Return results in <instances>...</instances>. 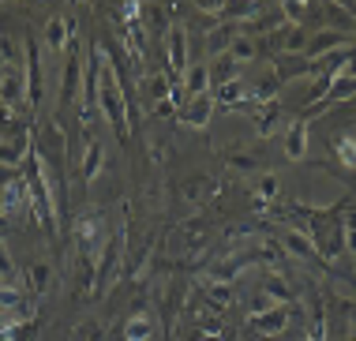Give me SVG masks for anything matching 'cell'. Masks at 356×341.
Instances as JSON below:
<instances>
[{
    "label": "cell",
    "instance_id": "e0dca14e",
    "mask_svg": "<svg viewBox=\"0 0 356 341\" xmlns=\"http://www.w3.org/2000/svg\"><path fill=\"white\" fill-rule=\"evenodd\" d=\"M147 94L154 97V102H165V97L172 94V79L165 72H154L150 79H147Z\"/></svg>",
    "mask_w": 356,
    "mask_h": 341
},
{
    "label": "cell",
    "instance_id": "7c38bea8",
    "mask_svg": "<svg viewBox=\"0 0 356 341\" xmlns=\"http://www.w3.org/2000/svg\"><path fill=\"white\" fill-rule=\"evenodd\" d=\"M229 56H233L236 64H252L255 56H259V42H255V34H244V31H240V34H236V42L229 45Z\"/></svg>",
    "mask_w": 356,
    "mask_h": 341
},
{
    "label": "cell",
    "instance_id": "484cf974",
    "mask_svg": "<svg viewBox=\"0 0 356 341\" xmlns=\"http://www.w3.org/2000/svg\"><path fill=\"white\" fill-rule=\"evenodd\" d=\"M259 195H263V199H274V195H277V177H274V173L259 180Z\"/></svg>",
    "mask_w": 356,
    "mask_h": 341
},
{
    "label": "cell",
    "instance_id": "ba28073f",
    "mask_svg": "<svg viewBox=\"0 0 356 341\" xmlns=\"http://www.w3.org/2000/svg\"><path fill=\"white\" fill-rule=\"evenodd\" d=\"M252 326H255V330H263V334H282V330L289 326V308L277 304V308L266 311V315H255V319H252Z\"/></svg>",
    "mask_w": 356,
    "mask_h": 341
},
{
    "label": "cell",
    "instance_id": "7402d4cb",
    "mask_svg": "<svg viewBox=\"0 0 356 341\" xmlns=\"http://www.w3.org/2000/svg\"><path fill=\"white\" fill-rule=\"evenodd\" d=\"M353 90H356V75H345L341 83L330 86V102H341V97H349Z\"/></svg>",
    "mask_w": 356,
    "mask_h": 341
},
{
    "label": "cell",
    "instance_id": "7a4b0ae2",
    "mask_svg": "<svg viewBox=\"0 0 356 341\" xmlns=\"http://www.w3.org/2000/svg\"><path fill=\"white\" fill-rule=\"evenodd\" d=\"M98 102L105 105V113H109V124H113V132L120 135H128V116H124V105H120V94H117V83H105L102 86V94H98Z\"/></svg>",
    "mask_w": 356,
    "mask_h": 341
},
{
    "label": "cell",
    "instance_id": "d6986e66",
    "mask_svg": "<svg viewBox=\"0 0 356 341\" xmlns=\"http://www.w3.org/2000/svg\"><path fill=\"white\" fill-rule=\"evenodd\" d=\"M150 334H154V326H150V319H143V315H136L124 326V341H150Z\"/></svg>",
    "mask_w": 356,
    "mask_h": 341
},
{
    "label": "cell",
    "instance_id": "5bb4252c",
    "mask_svg": "<svg viewBox=\"0 0 356 341\" xmlns=\"http://www.w3.org/2000/svg\"><path fill=\"white\" fill-rule=\"evenodd\" d=\"M307 68H312V64H307V56H282V61L274 64V79L277 83H289L293 75H304Z\"/></svg>",
    "mask_w": 356,
    "mask_h": 341
},
{
    "label": "cell",
    "instance_id": "6da1fadb",
    "mask_svg": "<svg viewBox=\"0 0 356 341\" xmlns=\"http://www.w3.org/2000/svg\"><path fill=\"white\" fill-rule=\"evenodd\" d=\"M188 31L184 26H177V31H169V79H180L184 83L188 75Z\"/></svg>",
    "mask_w": 356,
    "mask_h": 341
},
{
    "label": "cell",
    "instance_id": "ffe728a7",
    "mask_svg": "<svg viewBox=\"0 0 356 341\" xmlns=\"http://www.w3.org/2000/svg\"><path fill=\"white\" fill-rule=\"evenodd\" d=\"M285 248L293 251V255H300V259H315V248H312V240L300 237V232H285Z\"/></svg>",
    "mask_w": 356,
    "mask_h": 341
},
{
    "label": "cell",
    "instance_id": "277c9868",
    "mask_svg": "<svg viewBox=\"0 0 356 341\" xmlns=\"http://www.w3.org/2000/svg\"><path fill=\"white\" fill-rule=\"evenodd\" d=\"M210 109H214V94H210V90L207 94H195V97H188V102L180 105V120H184L188 128H203Z\"/></svg>",
    "mask_w": 356,
    "mask_h": 341
},
{
    "label": "cell",
    "instance_id": "d4e9b609",
    "mask_svg": "<svg viewBox=\"0 0 356 341\" xmlns=\"http://www.w3.org/2000/svg\"><path fill=\"white\" fill-rule=\"evenodd\" d=\"M338 150H341V161L345 165H356V139H353V135H345V139L338 143Z\"/></svg>",
    "mask_w": 356,
    "mask_h": 341
},
{
    "label": "cell",
    "instance_id": "4fadbf2b",
    "mask_svg": "<svg viewBox=\"0 0 356 341\" xmlns=\"http://www.w3.org/2000/svg\"><path fill=\"white\" fill-rule=\"evenodd\" d=\"M72 23H75V19H49V23H45V45H49V53L60 56V45L68 42V34H64V31H72Z\"/></svg>",
    "mask_w": 356,
    "mask_h": 341
},
{
    "label": "cell",
    "instance_id": "603a6c76",
    "mask_svg": "<svg viewBox=\"0 0 356 341\" xmlns=\"http://www.w3.org/2000/svg\"><path fill=\"white\" fill-rule=\"evenodd\" d=\"M229 165H233L236 173H255L259 161L252 158V154H229Z\"/></svg>",
    "mask_w": 356,
    "mask_h": 341
},
{
    "label": "cell",
    "instance_id": "ac0fdd59",
    "mask_svg": "<svg viewBox=\"0 0 356 341\" xmlns=\"http://www.w3.org/2000/svg\"><path fill=\"white\" fill-rule=\"evenodd\" d=\"M210 191H214V180H207V177H195V180L184 184V199L188 203H203Z\"/></svg>",
    "mask_w": 356,
    "mask_h": 341
},
{
    "label": "cell",
    "instance_id": "4316f807",
    "mask_svg": "<svg viewBox=\"0 0 356 341\" xmlns=\"http://www.w3.org/2000/svg\"><path fill=\"white\" fill-rule=\"evenodd\" d=\"M210 296H214V300H221V304H225V300L233 296V289H229V285H210ZM221 304H218V308H221Z\"/></svg>",
    "mask_w": 356,
    "mask_h": 341
},
{
    "label": "cell",
    "instance_id": "44dd1931",
    "mask_svg": "<svg viewBox=\"0 0 356 341\" xmlns=\"http://www.w3.org/2000/svg\"><path fill=\"white\" fill-rule=\"evenodd\" d=\"M15 278V262H12V251H8V244L0 240V281H12Z\"/></svg>",
    "mask_w": 356,
    "mask_h": 341
},
{
    "label": "cell",
    "instance_id": "f546056e",
    "mask_svg": "<svg viewBox=\"0 0 356 341\" xmlns=\"http://www.w3.org/2000/svg\"><path fill=\"white\" fill-rule=\"evenodd\" d=\"M0 229H4V218H0Z\"/></svg>",
    "mask_w": 356,
    "mask_h": 341
},
{
    "label": "cell",
    "instance_id": "8fae6325",
    "mask_svg": "<svg viewBox=\"0 0 356 341\" xmlns=\"http://www.w3.org/2000/svg\"><path fill=\"white\" fill-rule=\"evenodd\" d=\"M304 150H307V124L296 120L293 128H289V139H285V158L289 161H300Z\"/></svg>",
    "mask_w": 356,
    "mask_h": 341
},
{
    "label": "cell",
    "instance_id": "3957f363",
    "mask_svg": "<svg viewBox=\"0 0 356 341\" xmlns=\"http://www.w3.org/2000/svg\"><path fill=\"white\" fill-rule=\"evenodd\" d=\"M349 45V34H341V31H323V34H315V42H307L304 49V56L307 61H319V56H330V53H338V49Z\"/></svg>",
    "mask_w": 356,
    "mask_h": 341
},
{
    "label": "cell",
    "instance_id": "2e32d148",
    "mask_svg": "<svg viewBox=\"0 0 356 341\" xmlns=\"http://www.w3.org/2000/svg\"><path fill=\"white\" fill-rule=\"evenodd\" d=\"M102 158H105V146H102V139H86V158H83V177H86V180H94V177H98Z\"/></svg>",
    "mask_w": 356,
    "mask_h": 341
},
{
    "label": "cell",
    "instance_id": "f1b7e54d",
    "mask_svg": "<svg viewBox=\"0 0 356 341\" xmlns=\"http://www.w3.org/2000/svg\"><path fill=\"white\" fill-rule=\"evenodd\" d=\"M345 75H356V49L349 53V64H345Z\"/></svg>",
    "mask_w": 356,
    "mask_h": 341
},
{
    "label": "cell",
    "instance_id": "4dcf8cb0",
    "mask_svg": "<svg viewBox=\"0 0 356 341\" xmlns=\"http://www.w3.org/2000/svg\"><path fill=\"white\" fill-rule=\"evenodd\" d=\"M353 139H356V135H353Z\"/></svg>",
    "mask_w": 356,
    "mask_h": 341
},
{
    "label": "cell",
    "instance_id": "8992f818",
    "mask_svg": "<svg viewBox=\"0 0 356 341\" xmlns=\"http://www.w3.org/2000/svg\"><path fill=\"white\" fill-rule=\"evenodd\" d=\"M38 42L26 38V56H31V68H26V94H31V105L42 102V64H38Z\"/></svg>",
    "mask_w": 356,
    "mask_h": 341
},
{
    "label": "cell",
    "instance_id": "cb8c5ba5",
    "mask_svg": "<svg viewBox=\"0 0 356 341\" xmlns=\"http://www.w3.org/2000/svg\"><path fill=\"white\" fill-rule=\"evenodd\" d=\"M277 128V105H270V109L259 113V135H270Z\"/></svg>",
    "mask_w": 356,
    "mask_h": 341
},
{
    "label": "cell",
    "instance_id": "30bf717a",
    "mask_svg": "<svg viewBox=\"0 0 356 341\" xmlns=\"http://www.w3.org/2000/svg\"><path fill=\"white\" fill-rule=\"evenodd\" d=\"M26 285H31L38 296H42V292L53 285V267H49V262H45V259H34L31 267H26Z\"/></svg>",
    "mask_w": 356,
    "mask_h": 341
},
{
    "label": "cell",
    "instance_id": "9c48e42d",
    "mask_svg": "<svg viewBox=\"0 0 356 341\" xmlns=\"http://www.w3.org/2000/svg\"><path fill=\"white\" fill-rule=\"evenodd\" d=\"M277 45H282V53H285V56H304V49H307L304 26H285V31L277 34Z\"/></svg>",
    "mask_w": 356,
    "mask_h": 341
},
{
    "label": "cell",
    "instance_id": "5b68a950",
    "mask_svg": "<svg viewBox=\"0 0 356 341\" xmlns=\"http://www.w3.org/2000/svg\"><path fill=\"white\" fill-rule=\"evenodd\" d=\"M236 34H240V23H221V26H214V31L207 34V56L229 53V45L236 42Z\"/></svg>",
    "mask_w": 356,
    "mask_h": 341
},
{
    "label": "cell",
    "instance_id": "52a82bcc",
    "mask_svg": "<svg viewBox=\"0 0 356 341\" xmlns=\"http://www.w3.org/2000/svg\"><path fill=\"white\" fill-rule=\"evenodd\" d=\"M236 75H240V64L233 61L229 53H221V56H214V68H210V83L218 86H229V83H236Z\"/></svg>",
    "mask_w": 356,
    "mask_h": 341
},
{
    "label": "cell",
    "instance_id": "9a60e30c",
    "mask_svg": "<svg viewBox=\"0 0 356 341\" xmlns=\"http://www.w3.org/2000/svg\"><path fill=\"white\" fill-rule=\"evenodd\" d=\"M23 86H26V79H23L19 72L0 75V102H4V105H19V94H23Z\"/></svg>",
    "mask_w": 356,
    "mask_h": 341
},
{
    "label": "cell",
    "instance_id": "83f0119b",
    "mask_svg": "<svg viewBox=\"0 0 356 341\" xmlns=\"http://www.w3.org/2000/svg\"><path fill=\"white\" fill-rule=\"evenodd\" d=\"M15 334H19L15 341H34V338H38V334H34V326H23V330H15Z\"/></svg>",
    "mask_w": 356,
    "mask_h": 341
}]
</instances>
